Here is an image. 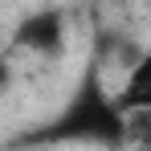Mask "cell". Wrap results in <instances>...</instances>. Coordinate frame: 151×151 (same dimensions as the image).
<instances>
[{"mask_svg": "<svg viewBox=\"0 0 151 151\" xmlns=\"http://www.w3.org/2000/svg\"><path fill=\"white\" fill-rule=\"evenodd\" d=\"M8 45L17 53H33V57H57L65 49V12L61 8H33V12H25L8 33Z\"/></svg>", "mask_w": 151, "mask_h": 151, "instance_id": "obj_2", "label": "cell"}, {"mask_svg": "<svg viewBox=\"0 0 151 151\" xmlns=\"http://www.w3.org/2000/svg\"><path fill=\"white\" fill-rule=\"evenodd\" d=\"M61 143L65 147H102V151L127 147V114L114 90L102 82L98 61H90L82 70L74 94L61 102V110L25 135V147H61Z\"/></svg>", "mask_w": 151, "mask_h": 151, "instance_id": "obj_1", "label": "cell"}, {"mask_svg": "<svg viewBox=\"0 0 151 151\" xmlns=\"http://www.w3.org/2000/svg\"><path fill=\"white\" fill-rule=\"evenodd\" d=\"M0 53H4V33H0Z\"/></svg>", "mask_w": 151, "mask_h": 151, "instance_id": "obj_6", "label": "cell"}, {"mask_svg": "<svg viewBox=\"0 0 151 151\" xmlns=\"http://www.w3.org/2000/svg\"><path fill=\"white\" fill-rule=\"evenodd\" d=\"M12 82H17V65L8 61V53H0V94H8Z\"/></svg>", "mask_w": 151, "mask_h": 151, "instance_id": "obj_5", "label": "cell"}, {"mask_svg": "<svg viewBox=\"0 0 151 151\" xmlns=\"http://www.w3.org/2000/svg\"><path fill=\"white\" fill-rule=\"evenodd\" d=\"M127 147L151 151V114H127Z\"/></svg>", "mask_w": 151, "mask_h": 151, "instance_id": "obj_4", "label": "cell"}, {"mask_svg": "<svg viewBox=\"0 0 151 151\" xmlns=\"http://www.w3.org/2000/svg\"><path fill=\"white\" fill-rule=\"evenodd\" d=\"M114 98L123 106V114H151V45L139 49V57L123 70Z\"/></svg>", "mask_w": 151, "mask_h": 151, "instance_id": "obj_3", "label": "cell"}]
</instances>
